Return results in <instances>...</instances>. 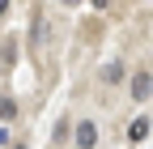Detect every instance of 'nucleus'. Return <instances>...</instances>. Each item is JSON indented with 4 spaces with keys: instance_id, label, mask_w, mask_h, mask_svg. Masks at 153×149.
Returning <instances> with one entry per match:
<instances>
[{
    "instance_id": "obj_8",
    "label": "nucleus",
    "mask_w": 153,
    "mask_h": 149,
    "mask_svg": "<svg viewBox=\"0 0 153 149\" xmlns=\"http://www.w3.org/2000/svg\"><path fill=\"white\" fill-rule=\"evenodd\" d=\"M64 4H76V0H64Z\"/></svg>"
},
{
    "instance_id": "obj_6",
    "label": "nucleus",
    "mask_w": 153,
    "mask_h": 149,
    "mask_svg": "<svg viewBox=\"0 0 153 149\" xmlns=\"http://www.w3.org/2000/svg\"><path fill=\"white\" fill-rule=\"evenodd\" d=\"M0 13H9V0H0Z\"/></svg>"
},
{
    "instance_id": "obj_1",
    "label": "nucleus",
    "mask_w": 153,
    "mask_h": 149,
    "mask_svg": "<svg viewBox=\"0 0 153 149\" xmlns=\"http://www.w3.org/2000/svg\"><path fill=\"white\" fill-rule=\"evenodd\" d=\"M76 145H81V149H94V145H98V128H94L89 119L76 124Z\"/></svg>"
},
{
    "instance_id": "obj_2",
    "label": "nucleus",
    "mask_w": 153,
    "mask_h": 149,
    "mask_svg": "<svg viewBox=\"0 0 153 149\" xmlns=\"http://www.w3.org/2000/svg\"><path fill=\"white\" fill-rule=\"evenodd\" d=\"M153 94V77H149V72H136V77H132V98H149Z\"/></svg>"
},
{
    "instance_id": "obj_5",
    "label": "nucleus",
    "mask_w": 153,
    "mask_h": 149,
    "mask_svg": "<svg viewBox=\"0 0 153 149\" xmlns=\"http://www.w3.org/2000/svg\"><path fill=\"white\" fill-rule=\"evenodd\" d=\"M13 115H17V102L4 98V102H0V119H13Z\"/></svg>"
},
{
    "instance_id": "obj_4",
    "label": "nucleus",
    "mask_w": 153,
    "mask_h": 149,
    "mask_svg": "<svg viewBox=\"0 0 153 149\" xmlns=\"http://www.w3.org/2000/svg\"><path fill=\"white\" fill-rule=\"evenodd\" d=\"M102 77H106V81H119V77H123V64H106Z\"/></svg>"
},
{
    "instance_id": "obj_3",
    "label": "nucleus",
    "mask_w": 153,
    "mask_h": 149,
    "mask_svg": "<svg viewBox=\"0 0 153 149\" xmlns=\"http://www.w3.org/2000/svg\"><path fill=\"white\" fill-rule=\"evenodd\" d=\"M149 128H153V124H149L145 115H136V119L128 124V141H145V136H149Z\"/></svg>"
},
{
    "instance_id": "obj_7",
    "label": "nucleus",
    "mask_w": 153,
    "mask_h": 149,
    "mask_svg": "<svg viewBox=\"0 0 153 149\" xmlns=\"http://www.w3.org/2000/svg\"><path fill=\"white\" fill-rule=\"evenodd\" d=\"M94 4H98V9H102V4H106V0H94Z\"/></svg>"
}]
</instances>
